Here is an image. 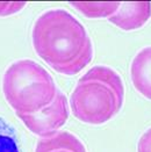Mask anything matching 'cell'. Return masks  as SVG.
Listing matches in <instances>:
<instances>
[{
  "label": "cell",
  "mask_w": 151,
  "mask_h": 152,
  "mask_svg": "<svg viewBox=\"0 0 151 152\" xmlns=\"http://www.w3.org/2000/svg\"><path fill=\"white\" fill-rule=\"evenodd\" d=\"M151 18V2H121L119 10L108 21L122 30H136L142 28Z\"/></svg>",
  "instance_id": "5"
},
{
  "label": "cell",
  "mask_w": 151,
  "mask_h": 152,
  "mask_svg": "<svg viewBox=\"0 0 151 152\" xmlns=\"http://www.w3.org/2000/svg\"><path fill=\"white\" fill-rule=\"evenodd\" d=\"M130 79L139 94L151 100V45L141 49L131 61Z\"/></svg>",
  "instance_id": "6"
},
{
  "label": "cell",
  "mask_w": 151,
  "mask_h": 152,
  "mask_svg": "<svg viewBox=\"0 0 151 152\" xmlns=\"http://www.w3.org/2000/svg\"><path fill=\"white\" fill-rule=\"evenodd\" d=\"M137 152H151V128H149L139 140Z\"/></svg>",
  "instance_id": "11"
},
{
  "label": "cell",
  "mask_w": 151,
  "mask_h": 152,
  "mask_svg": "<svg viewBox=\"0 0 151 152\" xmlns=\"http://www.w3.org/2000/svg\"><path fill=\"white\" fill-rule=\"evenodd\" d=\"M121 2L108 1V2H88V1H75L70 2L72 7L80 12L88 19H102L111 18L119 10Z\"/></svg>",
  "instance_id": "8"
},
{
  "label": "cell",
  "mask_w": 151,
  "mask_h": 152,
  "mask_svg": "<svg viewBox=\"0 0 151 152\" xmlns=\"http://www.w3.org/2000/svg\"><path fill=\"white\" fill-rule=\"evenodd\" d=\"M0 152H20L15 129L0 116Z\"/></svg>",
  "instance_id": "9"
},
{
  "label": "cell",
  "mask_w": 151,
  "mask_h": 152,
  "mask_svg": "<svg viewBox=\"0 0 151 152\" xmlns=\"http://www.w3.org/2000/svg\"><path fill=\"white\" fill-rule=\"evenodd\" d=\"M35 152H87L83 142L69 131H58L49 138H42Z\"/></svg>",
  "instance_id": "7"
},
{
  "label": "cell",
  "mask_w": 151,
  "mask_h": 152,
  "mask_svg": "<svg viewBox=\"0 0 151 152\" xmlns=\"http://www.w3.org/2000/svg\"><path fill=\"white\" fill-rule=\"evenodd\" d=\"M51 75L32 59L12 63L2 76V93L18 115H33L48 107L57 95Z\"/></svg>",
  "instance_id": "3"
},
{
  "label": "cell",
  "mask_w": 151,
  "mask_h": 152,
  "mask_svg": "<svg viewBox=\"0 0 151 152\" xmlns=\"http://www.w3.org/2000/svg\"><path fill=\"white\" fill-rule=\"evenodd\" d=\"M125 101V84L116 71L97 65L81 77L70 96L76 118L91 126H100L115 117Z\"/></svg>",
  "instance_id": "2"
},
{
  "label": "cell",
  "mask_w": 151,
  "mask_h": 152,
  "mask_svg": "<svg viewBox=\"0 0 151 152\" xmlns=\"http://www.w3.org/2000/svg\"><path fill=\"white\" fill-rule=\"evenodd\" d=\"M27 2H19V1H5V2H0V16L5 18V16H10L14 15L20 11H22L26 7Z\"/></svg>",
  "instance_id": "10"
},
{
  "label": "cell",
  "mask_w": 151,
  "mask_h": 152,
  "mask_svg": "<svg viewBox=\"0 0 151 152\" xmlns=\"http://www.w3.org/2000/svg\"><path fill=\"white\" fill-rule=\"evenodd\" d=\"M32 41L38 57L61 75L75 76L93 59V44L86 28L62 8L49 10L38 16Z\"/></svg>",
  "instance_id": "1"
},
{
  "label": "cell",
  "mask_w": 151,
  "mask_h": 152,
  "mask_svg": "<svg viewBox=\"0 0 151 152\" xmlns=\"http://www.w3.org/2000/svg\"><path fill=\"white\" fill-rule=\"evenodd\" d=\"M69 116L70 110L67 99L58 89L55 100L48 107L33 115H19L18 117L34 135L42 138H49L65 126Z\"/></svg>",
  "instance_id": "4"
}]
</instances>
